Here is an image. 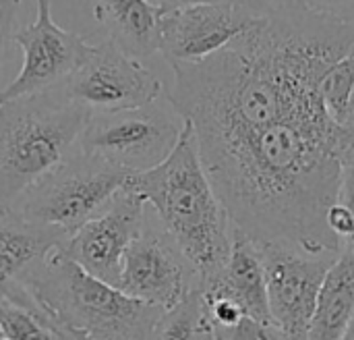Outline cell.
Returning a JSON list of instances; mask_svg holds the SVG:
<instances>
[{
	"instance_id": "21",
	"label": "cell",
	"mask_w": 354,
	"mask_h": 340,
	"mask_svg": "<svg viewBox=\"0 0 354 340\" xmlns=\"http://www.w3.org/2000/svg\"><path fill=\"white\" fill-rule=\"evenodd\" d=\"M326 222H328V229L342 241H348L354 233V218L353 212L348 210V206H344L342 202L336 199V204L328 210V216H326Z\"/></svg>"
},
{
	"instance_id": "22",
	"label": "cell",
	"mask_w": 354,
	"mask_h": 340,
	"mask_svg": "<svg viewBox=\"0 0 354 340\" xmlns=\"http://www.w3.org/2000/svg\"><path fill=\"white\" fill-rule=\"evenodd\" d=\"M307 6L324 17L354 25V0H307Z\"/></svg>"
},
{
	"instance_id": "17",
	"label": "cell",
	"mask_w": 354,
	"mask_h": 340,
	"mask_svg": "<svg viewBox=\"0 0 354 340\" xmlns=\"http://www.w3.org/2000/svg\"><path fill=\"white\" fill-rule=\"evenodd\" d=\"M153 339H216L199 285L162 314Z\"/></svg>"
},
{
	"instance_id": "2",
	"label": "cell",
	"mask_w": 354,
	"mask_h": 340,
	"mask_svg": "<svg viewBox=\"0 0 354 340\" xmlns=\"http://www.w3.org/2000/svg\"><path fill=\"white\" fill-rule=\"evenodd\" d=\"M124 187L151 206L164 231L197 270L199 283L226 264L232 247V220L203 168L189 120L174 150L160 164L131 172Z\"/></svg>"
},
{
	"instance_id": "28",
	"label": "cell",
	"mask_w": 354,
	"mask_h": 340,
	"mask_svg": "<svg viewBox=\"0 0 354 340\" xmlns=\"http://www.w3.org/2000/svg\"><path fill=\"white\" fill-rule=\"evenodd\" d=\"M353 52H354V46H353ZM348 131H353L354 129V100H353V108H351V118H348Z\"/></svg>"
},
{
	"instance_id": "20",
	"label": "cell",
	"mask_w": 354,
	"mask_h": 340,
	"mask_svg": "<svg viewBox=\"0 0 354 340\" xmlns=\"http://www.w3.org/2000/svg\"><path fill=\"white\" fill-rule=\"evenodd\" d=\"M21 0H0V66L10 54V46L15 44V21L19 12Z\"/></svg>"
},
{
	"instance_id": "27",
	"label": "cell",
	"mask_w": 354,
	"mask_h": 340,
	"mask_svg": "<svg viewBox=\"0 0 354 340\" xmlns=\"http://www.w3.org/2000/svg\"><path fill=\"white\" fill-rule=\"evenodd\" d=\"M344 339H346V340H354V314H353V318H351V322H348V326H346Z\"/></svg>"
},
{
	"instance_id": "3",
	"label": "cell",
	"mask_w": 354,
	"mask_h": 340,
	"mask_svg": "<svg viewBox=\"0 0 354 340\" xmlns=\"http://www.w3.org/2000/svg\"><path fill=\"white\" fill-rule=\"evenodd\" d=\"M21 285L62 339H153L164 314L162 307L135 299L118 287L95 278L73 262L62 247L35 264L21 278Z\"/></svg>"
},
{
	"instance_id": "19",
	"label": "cell",
	"mask_w": 354,
	"mask_h": 340,
	"mask_svg": "<svg viewBox=\"0 0 354 340\" xmlns=\"http://www.w3.org/2000/svg\"><path fill=\"white\" fill-rule=\"evenodd\" d=\"M0 334L2 339H60L58 332L39 316L0 297Z\"/></svg>"
},
{
	"instance_id": "9",
	"label": "cell",
	"mask_w": 354,
	"mask_h": 340,
	"mask_svg": "<svg viewBox=\"0 0 354 340\" xmlns=\"http://www.w3.org/2000/svg\"><path fill=\"white\" fill-rule=\"evenodd\" d=\"M35 21L15 31L12 39L23 50V66L0 91V104L62 87L89 48L81 35L54 23L52 0H35Z\"/></svg>"
},
{
	"instance_id": "16",
	"label": "cell",
	"mask_w": 354,
	"mask_h": 340,
	"mask_svg": "<svg viewBox=\"0 0 354 340\" xmlns=\"http://www.w3.org/2000/svg\"><path fill=\"white\" fill-rule=\"evenodd\" d=\"M354 314V253L342 245V251L328 268L313 312L307 339H344L346 326Z\"/></svg>"
},
{
	"instance_id": "25",
	"label": "cell",
	"mask_w": 354,
	"mask_h": 340,
	"mask_svg": "<svg viewBox=\"0 0 354 340\" xmlns=\"http://www.w3.org/2000/svg\"><path fill=\"white\" fill-rule=\"evenodd\" d=\"M207 2H234V0H158V4L164 10L180 8V6H191V4H207Z\"/></svg>"
},
{
	"instance_id": "30",
	"label": "cell",
	"mask_w": 354,
	"mask_h": 340,
	"mask_svg": "<svg viewBox=\"0 0 354 340\" xmlns=\"http://www.w3.org/2000/svg\"><path fill=\"white\" fill-rule=\"evenodd\" d=\"M351 133H353V139H354V129H353V131H351Z\"/></svg>"
},
{
	"instance_id": "13",
	"label": "cell",
	"mask_w": 354,
	"mask_h": 340,
	"mask_svg": "<svg viewBox=\"0 0 354 340\" xmlns=\"http://www.w3.org/2000/svg\"><path fill=\"white\" fill-rule=\"evenodd\" d=\"M68 237V233L31 222L10 208L0 212V297L39 316L56 332L58 328L37 307L35 299L21 285V278L48 253L58 247H64Z\"/></svg>"
},
{
	"instance_id": "1",
	"label": "cell",
	"mask_w": 354,
	"mask_h": 340,
	"mask_svg": "<svg viewBox=\"0 0 354 340\" xmlns=\"http://www.w3.org/2000/svg\"><path fill=\"white\" fill-rule=\"evenodd\" d=\"M353 46V23L311 8L270 10L212 56L172 64L166 98L191 123L232 226L253 241L342 249L326 216L354 141L319 87Z\"/></svg>"
},
{
	"instance_id": "18",
	"label": "cell",
	"mask_w": 354,
	"mask_h": 340,
	"mask_svg": "<svg viewBox=\"0 0 354 340\" xmlns=\"http://www.w3.org/2000/svg\"><path fill=\"white\" fill-rule=\"evenodd\" d=\"M322 96L328 112L340 123L348 125L354 100V52L351 50L338 62H334L322 81Z\"/></svg>"
},
{
	"instance_id": "14",
	"label": "cell",
	"mask_w": 354,
	"mask_h": 340,
	"mask_svg": "<svg viewBox=\"0 0 354 340\" xmlns=\"http://www.w3.org/2000/svg\"><path fill=\"white\" fill-rule=\"evenodd\" d=\"M199 285L209 293L234 301L245 316L266 326H274L259 251L255 247V241L241 229L232 226V247L226 264L212 278Z\"/></svg>"
},
{
	"instance_id": "4",
	"label": "cell",
	"mask_w": 354,
	"mask_h": 340,
	"mask_svg": "<svg viewBox=\"0 0 354 340\" xmlns=\"http://www.w3.org/2000/svg\"><path fill=\"white\" fill-rule=\"evenodd\" d=\"M89 114L50 91L0 104V212L73 152Z\"/></svg>"
},
{
	"instance_id": "8",
	"label": "cell",
	"mask_w": 354,
	"mask_h": 340,
	"mask_svg": "<svg viewBox=\"0 0 354 340\" xmlns=\"http://www.w3.org/2000/svg\"><path fill=\"white\" fill-rule=\"evenodd\" d=\"M162 91V81L110 37L89 44L77 69L62 83V93L83 104L89 112L137 108L156 102Z\"/></svg>"
},
{
	"instance_id": "15",
	"label": "cell",
	"mask_w": 354,
	"mask_h": 340,
	"mask_svg": "<svg viewBox=\"0 0 354 340\" xmlns=\"http://www.w3.org/2000/svg\"><path fill=\"white\" fill-rule=\"evenodd\" d=\"M164 8L149 0H95L93 17L127 54L143 60L158 52Z\"/></svg>"
},
{
	"instance_id": "12",
	"label": "cell",
	"mask_w": 354,
	"mask_h": 340,
	"mask_svg": "<svg viewBox=\"0 0 354 340\" xmlns=\"http://www.w3.org/2000/svg\"><path fill=\"white\" fill-rule=\"evenodd\" d=\"M253 15L234 2H207L170 8L160 19L158 52L166 62H199L228 46L255 23Z\"/></svg>"
},
{
	"instance_id": "26",
	"label": "cell",
	"mask_w": 354,
	"mask_h": 340,
	"mask_svg": "<svg viewBox=\"0 0 354 340\" xmlns=\"http://www.w3.org/2000/svg\"><path fill=\"white\" fill-rule=\"evenodd\" d=\"M290 8H307V0H270V10H290Z\"/></svg>"
},
{
	"instance_id": "6",
	"label": "cell",
	"mask_w": 354,
	"mask_h": 340,
	"mask_svg": "<svg viewBox=\"0 0 354 340\" xmlns=\"http://www.w3.org/2000/svg\"><path fill=\"white\" fill-rule=\"evenodd\" d=\"M183 127L185 118L172 104L162 108L149 102L114 112H91L79 135V150L139 172L160 164L174 150Z\"/></svg>"
},
{
	"instance_id": "5",
	"label": "cell",
	"mask_w": 354,
	"mask_h": 340,
	"mask_svg": "<svg viewBox=\"0 0 354 340\" xmlns=\"http://www.w3.org/2000/svg\"><path fill=\"white\" fill-rule=\"evenodd\" d=\"M131 172L85 152L68 154L56 168L33 183L12 206L23 218L60 229L77 231L100 214L124 187Z\"/></svg>"
},
{
	"instance_id": "29",
	"label": "cell",
	"mask_w": 354,
	"mask_h": 340,
	"mask_svg": "<svg viewBox=\"0 0 354 340\" xmlns=\"http://www.w3.org/2000/svg\"><path fill=\"white\" fill-rule=\"evenodd\" d=\"M348 162H354V150H353V154H351V160Z\"/></svg>"
},
{
	"instance_id": "23",
	"label": "cell",
	"mask_w": 354,
	"mask_h": 340,
	"mask_svg": "<svg viewBox=\"0 0 354 340\" xmlns=\"http://www.w3.org/2000/svg\"><path fill=\"white\" fill-rule=\"evenodd\" d=\"M338 202L348 206V210L353 212L354 218V162H346L344 164L342 183H340V191H338ZM344 247H348L354 253V233L348 241H344Z\"/></svg>"
},
{
	"instance_id": "7",
	"label": "cell",
	"mask_w": 354,
	"mask_h": 340,
	"mask_svg": "<svg viewBox=\"0 0 354 340\" xmlns=\"http://www.w3.org/2000/svg\"><path fill=\"white\" fill-rule=\"evenodd\" d=\"M274 326L284 339H307L317 293L328 268L342 251H309L292 241H255Z\"/></svg>"
},
{
	"instance_id": "24",
	"label": "cell",
	"mask_w": 354,
	"mask_h": 340,
	"mask_svg": "<svg viewBox=\"0 0 354 340\" xmlns=\"http://www.w3.org/2000/svg\"><path fill=\"white\" fill-rule=\"evenodd\" d=\"M234 4L253 15H266L270 8V0H234Z\"/></svg>"
},
{
	"instance_id": "10",
	"label": "cell",
	"mask_w": 354,
	"mask_h": 340,
	"mask_svg": "<svg viewBox=\"0 0 354 340\" xmlns=\"http://www.w3.org/2000/svg\"><path fill=\"white\" fill-rule=\"evenodd\" d=\"M197 285L199 274L176 241L164 226L156 229L145 222L124 253L118 289L166 312Z\"/></svg>"
},
{
	"instance_id": "11",
	"label": "cell",
	"mask_w": 354,
	"mask_h": 340,
	"mask_svg": "<svg viewBox=\"0 0 354 340\" xmlns=\"http://www.w3.org/2000/svg\"><path fill=\"white\" fill-rule=\"evenodd\" d=\"M143 226V197L122 187L100 214L71 233L62 249L89 274L118 287L124 253Z\"/></svg>"
}]
</instances>
